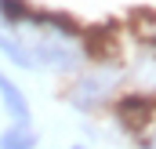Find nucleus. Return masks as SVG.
Masks as SVG:
<instances>
[{
  "label": "nucleus",
  "mask_w": 156,
  "mask_h": 149,
  "mask_svg": "<svg viewBox=\"0 0 156 149\" xmlns=\"http://www.w3.org/2000/svg\"><path fill=\"white\" fill-rule=\"evenodd\" d=\"M0 102H4V109L11 113L15 124H29V102H26V95L18 91L15 80H7L4 73H0Z\"/></svg>",
  "instance_id": "4"
},
{
  "label": "nucleus",
  "mask_w": 156,
  "mask_h": 149,
  "mask_svg": "<svg viewBox=\"0 0 156 149\" xmlns=\"http://www.w3.org/2000/svg\"><path fill=\"white\" fill-rule=\"evenodd\" d=\"M69 149H87V146H69Z\"/></svg>",
  "instance_id": "10"
},
{
  "label": "nucleus",
  "mask_w": 156,
  "mask_h": 149,
  "mask_svg": "<svg viewBox=\"0 0 156 149\" xmlns=\"http://www.w3.org/2000/svg\"><path fill=\"white\" fill-rule=\"evenodd\" d=\"M153 113H156V98L153 95H123L116 102V116L127 131H145L153 124Z\"/></svg>",
  "instance_id": "3"
},
{
  "label": "nucleus",
  "mask_w": 156,
  "mask_h": 149,
  "mask_svg": "<svg viewBox=\"0 0 156 149\" xmlns=\"http://www.w3.org/2000/svg\"><path fill=\"white\" fill-rule=\"evenodd\" d=\"M37 142L40 138L29 124H15V127H7L0 135V149H37Z\"/></svg>",
  "instance_id": "7"
},
{
  "label": "nucleus",
  "mask_w": 156,
  "mask_h": 149,
  "mask_svg": "<svg viewBox=\"0 0 156 149\" xmlns=\"http://www.w3.org/2000/svg\"><path fill=\"white\" fill-rule=\"evenodd\" d=\"M0 15H4V22L7 26H22V22H29V4L26 0H0Z\"/></svg>",
  "instance_id": "8"
},
{
  "label": "nucleus",
  "mask_w": 156,
  "mask_h": 149,
  "mask_svg": "<svg viewBox=\"0 0 156 149\" xmlns=\"http://www.w3.org/2000/svg\"><path fill=\"white\" fill-rule=\"evenodd\" d=\"M116 84H120V69H113V66H102V69H94V73H87V76H80L76 84L69 87V102H73V109L80 113H91V109H98L113 91H116Z\"/></svg>",
  "instance_id": "1"
},
{
  "label": "nucleus",
  "mask_w": 156,
  "mask_h": 149,
  "mask_svg": "<svg viewBox=\"0 0 156 149\" xmlns=\"http://www.w3.org/2000/svg\"><path fill=\"white\" fill-rule=\"evenodd\" d=\"M0 55H4L11 66H18V69H37V62H33L26 40H18L15 33H0Z\"/></svg>",
  "instance_id": "5"
},
{
  "label": "nucleus",
  "mask_w": 156,
  "mask_h": 149,
  "mask_svg": "<svg viewBox=\"0 0 156 149\" xmlns=\"http://www.w3.org/2000/svg\"><path fill=\"white\" fill-rule=\"evenodd\" d=\"M26 47H29V55H33L37 69L73 73V69H76V62H80V55H76V51H69V47H66V40H58V37H40V40H29Z\"/></svg>",
  "instance_id": "2"
},
{
  "label": "nucleus",
  "mask_w": 156,
  "mask_h": 149,
  "mask_svg": "<svg viewBox=\"0 0 156 149\" xmlns=\"http://www.w3.org/2000/svg\"><path fill=\"white\" fill-rule=\"evenodd\" d=\"M142 149H156V135H149V138L142 142Z\"/></svg>",
  "instance_id": "9"
},
{
  "label": "nucleus",
  "mask_w": 156,
  "mask_h": 149,
  "mask_svg": "<svg viewBox=\"0 0 156 149\" xmlns=\"http://www.w3.org/2000/svg\"><path fill=\"white\" fill-rule=\"evenodd\" d=\"M37 26H47V29H55L58 33V40L62 37H80L83 29H80L76 22L69 18V15H62V11H37V15H29Z\"/></svg>",
  "instance_id": "6"
}]
</instances>
